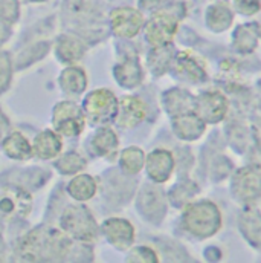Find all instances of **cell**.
Instances as JSON below:
<instances>
[{"mask_svg": "<svg viewBox=\"0 0 261 263\" xmlns=\"http://www.w3.org/2000/svg\"><path fill=\"white\" fill-rule=\"evenodd\" d=\"M55 52L58 55V59L65 63H73L83 59V55L86 54V46L84 43L72 35H62L57 42V48Z\"/></svg>", "mask_w": 261, "mask_h": 263, "instance_id": "obj_16", "label": "cell"}, {"mask_svg": "<svg viewBox=\"0 0 261 263\" xmlns=\"http://www.w3.org/2000/svg\"><path fill=\"white\" fill-rule=\"evenodd\" d=\"M235 5L245 14H254L260 9L261 0H235Z\"/></svg>", "mask_w": 261, "mask_h": 263, "instance_id": "obj_25", "label": "cell"}, {"mask_svg": "<svg viewBox=\"0 0 261 263\" xmlns=\"http://www.w3.org/2000/svg\"><path fill=\"white\" fill-rule=\"evenodd\" d=\"M63 148V141L58 132L43 130L40 132L34 139V155H37L42 159H52L60 155Z\"/></svg>", "mask_w": 261, "mask_h": 263, "instance_id": "obj_12", "label": "cell"}, {"mask_svg": "<svg viewBox=\"0 0 261 263\" xmlns=\"http://www.w3.org/2000/svg\"><path fill=\"white\" fill-rule=\"evenodd\" d=\"M86 164H87L86 159L79 153L69 152L57 161L55 167L63 175H73V173H78L79 170H83L86 167Z\"/></svg>", "mask_w": 261, "mask_h": 263, "instance_id": "obj_21", "label": "cell"}, {"mask_svg": "<svg viewBox=\"0 0 261 263\" xmlns=\"http://www.w3.org/2000/svg\"><path fill=\"white\" fill-rule=\"evenodd\" d=\"M115 77L124 87H134L142 80V70L136 59H129L123 65L115 67Z\"/></svg>", "mask_w": 261, "mask_h": 263, "instance_id": "obj_19", "label": "cell"}, {"mask_svg": "<svg viewBox=\"0 0 261 263\" xmlns=\"http://www.w3.org/2000/svg\"><path fill=\"white\" fill-rule=\"evenodd\" d=\"M11 75H12L11 60L5 52H0V92H3L8 87L11 81Z\"/></svg>", "mask_w": 261, "mask_h": 263, "instance_id": "obj_23", "label": "cell"}, {"mask_svg": "<svg viewBox=\"0 0 261 263\" xmlns=\"http://www.w3.org/2000/svg\"><path fill=\"white\" fill-rule=\"evenodd\" d=\"M72 250V240L63 230L40 227L29 231L18 245V254L29 262L63 260Z\"/></svg>", "mask_w": 261, "mask_h": 263, "instance_id": "obj_1", "label": "cell"}, {"mask_svg": "<svg viewBox=\"0 0 261 263\" xmlns=\"http://www.w3.org/2000/svg\"><path fill=\"white\" fill-rule=\"evenodd\" d=\"M60 87L69 95H79L87 87V75L81 67L70 66L60 73Z\"/></svg>", "mask_w": 261, "mask_h": 263, "instance_id": "obj_14", "label": "cell"}, {"mask_svg": "<svg viewBox=\"0 0 261 263\" xmlns=\"http://www.w3.org/2000/svg\"><path fill=\"white\" fill-rule=\"evenodd\" d=\"M31 196L17 187L5 189L0 193V213L3 217L14 219V217H23L31 210Z\"/></svg>", "mask_w": 261, "mask_h": 263, "instance_id": "obj_8", "label": "cell"}, {"mask_svg": "<svg viewBox=\"0 0 261 263\" xmlns=\"http://www.w3.org/2000/svg\"><path fill=\"white\" fill-rule=\"evenodd\" d=\"M147 115V106L145 103L137 97H124L118 107L116 123L119 127L131 129L137 126L140 121H144Z\"/></svg>", "mask_w": 261, "mask_h": 263, "instance_id": "obj_10", "label": "cell"}, {"mask_svg": "<svg viewBox=\"0 0 261 263\" xmlns=\"http://www.w3.org/2000/svg\"><path fill=\"white\" fill-rule=\"evenodd\" d=\"M62 230L70 239L79 242H93L98 236V223L86 205L76 203L67 206L60 219Z\"/></svg>", "mask_w": 261, "mask_h": 263, "instance_id": "obj_2", "label": "cell"}, {"mask_svg": "<svg viewBox=\"0 0 261 263\" xmlns=\"http://www.w3.org/2000/svg\"><path fill=\"white\" fill-rule=\"evenodd\" d=\"M118 100L109 89L92 90L83 101V112L95 126H103L115 120L118 115Z\"/></svg>", "mask_w": 261, "mask_h": 263, "instance_id": "obj_3", "label": "cell"}, {"mask_svg": "<svg viewBox=\"0 0 261 263\" xmlns=\"http://www.w3.org/2000/svg\"><path fill=\"white\" fill-rule=\"evenodd\" d=\"M176 31H177V20L171 17L170 14L160 12V14H156L147 23L145 35H147V40L154 48H164L173 40Z\"/></svg>", "mask_w": 261, "mask_h": 263, "instance_id": "obj_6", "label": "cell"}, {"mask_svg": "<svg viewBox=\"0 0 261 263\" xmlns=\"http://www.w3.org/2000/svg\"><path fill=\"white\" fill-rule=\"evenodd\" d=\"M118 144H119V141H118L116 133L112 130V129H109V127L99 129V130L93 135L92 142H90L92 150H93L96 155H99V156H107V158L116 153Z\"/></svg>", "mask_w": 261, "mask_h": 263, "instance_id": "obj_17", "label": "cell"}, {"mask_svg": "<svg viewBox=\"0 0 261 263\" xmlns=\"http://www.w3.org/2000/svg\"><path fill=\"white\" fill-rule=\"evenodd\" d=\"M185 227L197 236H209L217 231L220 225V214L209 202H198L185 213Z\"/></svg>", "mask_w": 261, "mask_h": 263, "instance_id": "obj_4", "label": "cell"}, {"mask_svg": "<svg viewBox=\"0 0 261 263\" xmlns=\"http://www.w3.org/2000/svg\"><path fill=\"white\" fill-rule=\"evenodd\" d=\"M3 152L8 158L15 159V161H25L29 159L34 153L31 142L20 133V132H12L5 139L2 141Z\"/></svg>", "mask_w": 261, "mask_h": 263, "instance_id": "obj_13", "label": "cell"}, {"mask_svg": "<svg viewBox=\"0 0 261 263\" xmlns=\"http://www.w3.org/2000/svg\"><path fill=\"white\" fill-rule=\"evenodd\" d=\"M18 5L17 0H0V18L8 25L14 23L17 18Z\"/></svg>", "mask_w": 261, "mask_h": 263, "instance_id": "obj_22", "label": "cell"}, {"mask_svg": "<svg viewBox=\"0 0 261 263\" xmlns=\"http://www.w3.org/2000/svg\"><path fill=\"white\" fill-rule=\"evenodd\" d=\"M8 129H9V121H8V118L0 110V142L5 139V136L8 133Z\"/></svg>", "mask_w": 261, "mask_h": 263, "instance_id": "obj_26", "label": "cell"}, {"mask_svg": "<svg viewBox=\"0 0 261 263\" xmlns=\"http://www.w3.org/2000/svg\"><path fill=\"white\" fill-rule=\"evenodd\" d=\"M8 26H9V25L0 18V42H3V40L8 37V34H9V32H8Z\"/></svg>", "mask_w": 261, "mask_h": 263, "instance_id": "obj_27", "label": "cell"}, {"mask_svg": "<svg viewBox=\"0 0 261 263\" xmlns=\"http://www.w3.org/2000/svg\"><path fill=\"white\" fill-rule=\"evenodd\" d=\"M103 233L109 243L118 250H127L134 240V228L126 219H107L103 225Z\"/></svg>", "mask_w": 261, "mask_h": 263, "instance_id": "obj_9", "label": "cell"}, {"mask_svg": "<svg viewBox=\"0 0 261 263\" xmlns=\"http://www.w3.org/2000/svg\"><path fill=\"white\" fill-rule=\"evenodd\" d=\"M110 22H112V29L118 37L130 39L140 31L144 25V17L137 9L126 6L112 11Z\"/></svg>", "mask_w": 261, "mask_h": 263, "instance_id": "obj_7", "label": "cell"}, {"mask_svg": "<svg viewBox=\"0 0 261 263\" xmlns=\"http://www.w3.org/2000/svg\"><path fill=\"white\" fill-rule=\"evenodd\" d=\"M54 129L65 136H78L84 130L86 115L83 109H79L72 101H62L54 107L52 114Z\"/></svg>", "mask_w": 261, "mask_h": 263, "instance_id": "obj_5", "label": "cell"}, {"mask_svg": "<svg viewBox=\"0 0 261 263\" xmlns=\"http://www.w3.org/2000/svg\"><path fill=\"white\" fill-rule=\"evenodd\" d=\"M38 2H40V0H38Z\"/></svg>", "mask_w": 261, "mask_h": 263, "instance_id": "obj_28", "label": "cell"}, {"mask_svg": "<svg viewBox=\"0 0 261 263\" xmlns=\"http://www.w3.org/2000/svg\"><path fill=\"white\" fill-rule=\"evenodd\" d=\"M144 152L137 147H129L123 152L121 155V159H119V164H121V168L129 173V175H134L137 172H140V168L144 167Z\"/></svg>", "mask_w": 261, "mask_h": 263, "instance_id": "obj_20", "label": "cell"}, {"mask_svg": "<svg viewBox=\"0 0 261 263\" xmlns=\"http://www.w3.org/2000/svg\"><path fill=\"white\" fill-rule=\"evenodd\" d=\"M127 260L129 262H157V257L154 256V253L150 248L139 247L131 251Z\"/></svg>", "mask_w": 261, "mask_h": 263, "instance_id": "obj_24", "label": "cell"}, {"mask_svg": "<svg viewBox=\"0 0 261 263\" xmlns=\"http://www.w3.org/2000/svg\"><path fill=\"white\" fill-rule=\"evenodd\" d=\"M228 110V103L222 95L206 93L198 98V112L209 121H218Z\"/></svg>", "mask_w": 261, "mask_h": 263, "instance_id": "obj_15", "label": "cell"}, {"mask_svg": "<svg viewBox=\"0 0 261 263\" xmlns=\"http://www.w3.org/2000/svg\"><path fill=\"white\" fill-rule=\"evenodd\" d=\"M148 176L156 182H164L173 172V156L167 150H154L147 158Z\"/></svg>", "mask_w": 261, "mask_h": 263, "instance_id": "obj_11", "label": "cell"}, {"mask_svg": "<svg viewBox=\"0 0 261 263\" xmlns=\"http://www.w3.org/2000/svg\"><path fill=\"white\" fill-rule=\"evenodd\" d=\"M67 193L75 200H89L96 193V181L90 175H79L67 184Z\"/></svg>", "mask_w": 261, "mask_h": 263, "instance_id": "obj_18", "label": "cell"}]
</instances>
